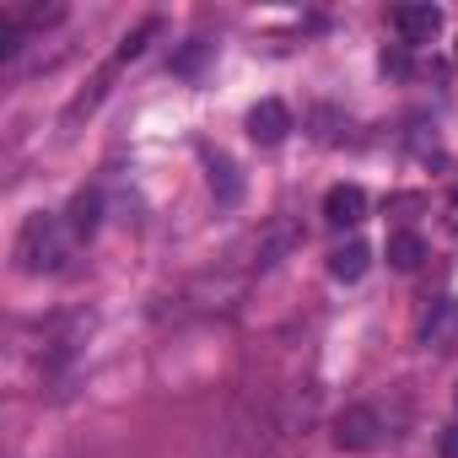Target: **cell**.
I'll return each mask as SVG.
<instances>
[{
	"instance_id": "cell-5",
	"label": "cell",
	"mask_w": 458,
	"mask_h": 458,
	"mask_svg": "<svg viewBox=\"0 0 458 458\" xmlns=\"http://www.w3.org/2000/svg\"><path fill=\"white\" fill-rule=\"evenodd\" d=\"M394 28L404 44H431L442 33V12L437 6H394Z\"/></svg>"
},
{
	"instance_id": "cell-7",
	"label": "cell",
	"mask_w": 458,
	"mask_h": 458,
	"mask_svg": "<svg viewBox=\"0 0 458 458\" xmlns=\"http://www.w3.org/2000/svg\"><path fill=\"white\" fill-rule=\"evenodd\" d=\"M426 345H431V351H453V345H458V297H447V302L426 318Z\"/></svg>"
},
{
	"instance_id": "cell-9",
	"label": "cell",
	"mask_w": 458,
	"mask_h": 458,
	"mask_svg": "<svg viewBox=\"0 0 458 458\" xmlns=\"http://www.w3.org/2000/svg\"><path fill=\"white\" fill-rule=\"evenodd\" d=\"M383 254H388L394 270H415V265L426 259V243H420L415 233H388V249H383Z\"/></svg>"
},
{
	"instance_id": "cell-6",
	"label": "cell",
	"mask_w": 458,
	"mask_h": 458,
	"mask_svg": "<svg viewBox=\"0 0 458 458\" xmlns=\"http://www.w3.org/2000/svg\"><path fill=\"white\" fill-rule=\"evenodd\" d=\"M367 265H372V249H367L361 238H351V243H340V249L329 254V276H335V281H361Z\"/></svg>"
},
{
	"instance_id": "cell-10",
	"label": "cell",
	"mask_w": 458,
	"mask_h": 458,
	"mask_svg": "<svg viewBox=\"0 0 458 458\" xmlns=\"http://www.w3.org/2000/svg\"><path fill=\"white\" fill-rule=\"evenodd\" d=\"M210 189H216V199H221V205H238L243 183H238V167L226 162V157H216V162H210Z\"/></svg>"
},
{
	"instance_id": "cell-8",
	"label": "cell",
	"mask_w": 458,
	"mask_h": 458,
	"mask_svg": "<svg viewBox=\"0 0 458 458\" xmlns=\"http://www.w3.org/2000/svg\"><path fill=\"white\" fill-rule=\"evenodd\" d=\"M98 216H103L98 189H81V194L71 199V216H65V221H71V233H76V238H92V233H98Z\"/></svg>"
},
{
	"instance_id": "cell-12",
	"label": "cell",
	"mask_w": 458,
	"mask_h": 458,
	"mask_svg": "<svg viewBox=\"0 0 458 458\" xmlns=\"http://www.w3.org/2000/svg\"><path fill=\"white\" fill-rule=\"evenodd\" d=\"M199 60H205V44H189V49L173 60V71H183V76H189V71H199Z\"/></svg>"
},
{
	"instance_id": "cell-14",
	"label": "cell",
	"mask_w": 458,
	"mask_h": 458,
	"mask_svg": "<svg viewBox=\"0 0 458 458\" xmlns=\"http://www.w3.org/2000/svg\"><path fill=\"white\" fill-rule=\"evenodd\" d=\"M442 458H458V426H453V431L442 437Z\"/></svg>"
},
{
	"instance_id": "cell-15",
	"label": "cell",
	"mask_w": 458,
	"mask_h": 458,
	"mask_svg": "<svg viewBox=\"0 0 458 458\" xmlns=\"http://www.w3.org/2000/svg\"><path fill=\"white\" fill-rule=\"evenodd\" d=\"M453 216H458V205H453Z\"/></svg>"
},
{
	"instance_id": "cell-1",
	"label": "cell",
	"mask_w": 458,
	"mask_h": 458,
	"mask_svg": "<svg viewBox=\"0 0 458 458\" xmlns=\"http://www.w3.org/2000/svg\"><path fill=\"white\" fill-rule=\"evenodd\" d=\"M335 442H340L345 453H367V447H377V442H383V420H377V410H372V404H351V410H340V420H335Z\"/></svg>"
},
{
	"instance_id": "cell-3",
	"label": "cell",
	"mask_w": 458,
	"mask_h": 458,
	"mask_svg": "<svg viewBox=\"0 0 458 458\" xmlns=\"http://www.w3.org/2000/svg\"><path fill=\"white\" fill-rule=\"evenodd\" d=\"M286 130H292V108H286L281 98H259V103L249 108V140H259V146H281Z\"/></svg>"
},
{
	"instance_id": "cell-4",
	"label": "cell",
	"mask_w": 458,
	"mask_h": 458,
	"mask_svg": "<svg viewBox=\"0 0 458 458\" xmlns=\"http://www.w3.org/2000/svg\"><path fill=\"white\" fill-rule=\"evenodd\" d=\"M324 221L340 226V233H345V226H361L367 221V189L361 183H335L324 194Z\"/></svg>"
},
{
	"instance_id": "cell-2",
	"label": "cell",
	"mask_w": 458,
	"mask_h": 458,
	"mask_svg": "<svg viewBox=\"0 0 458 458\" xmlns=\"http://www.w3.org/2000/svg\"><path fill=\"white\" fill-rule=\"evenodd\" d=\"M17 259H22V270H55L60 249H55V221L49 216H28L22 243H17Z\"/></svg>"
},
{
	"instance_id": "cell-11",
	"label": "cell",
	"mask_w": 458,
	"mask_h": 458,
	"mask_svg": "<svg viewBox=\"0 0 458 458\" xmlns=\"http://www.w3.org/2000/svg\"><path fill=\"white\" fill-rule=\"evenodd\" d=\"M157 33H162V22H157V17H146L135 33H124V44H119V65H124V60H140V55H146V44H151Z\"/></svg>"
},
{
	"instance_id": "cell-13",
	"label": "cell",
	"mask_w": 458,
	"mask_h": 458,
	"mask_svg": "<svg viewBox=\"0 0 458 458\" xmlns=\"http://www.w3.org/2000/svg\"><path fill=\"white\" fill-rule=\"evenodd\" d=\"M404 71H410L404 49H383V76H404Z\"/></svg>"
}]
</instances>
